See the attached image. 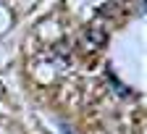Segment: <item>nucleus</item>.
<instances>
[{
	"label": "nucleus",
	"instance_id": "nucleus-1",
	"mask_svg": "<svg viewBox=\"0 0 147 134\" xmlns=\"http://www.w3.org/2000/svg\"><path fill=\"white\" fill-rule=\"evenodd\" d=\"M82 45L87 47V50H100L105 42H108V32L102 29V26H95V24H89V26H84V32H82Z\"/></svg>",
	"mask_w": 147,
	"mask_h": 134
}]
</instances>
